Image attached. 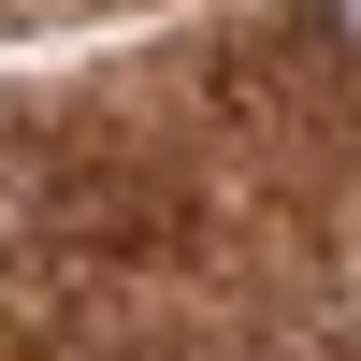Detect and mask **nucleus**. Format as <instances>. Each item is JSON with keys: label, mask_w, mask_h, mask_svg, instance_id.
Listing matches in <instances>:
<instances>
[{"label": "nucleus", "mask_w": 361, "mask_h": 361, "mask_svg": "<svg viewBox=\"0 0 361 361\" xmlns=\"http://www.w3.org/2000/svg\"><path fill=\"white\" fill-rule=\"evenodd\" d=\"M333 29H347V44H361V0H333Z\"/></svg>", "instance_id": "f257e3e1"}]
</instances>
